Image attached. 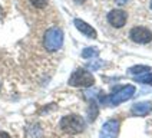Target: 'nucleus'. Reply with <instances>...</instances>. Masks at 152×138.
I'll use <instances>...</instances> for the list:
<instances>
[{"mask_svg": "<svg viewBox=\"0 0 152 138\" xmlns=\"http://www.w3.org/2000/svg\"><path fill=\"white\" fill-rule=\"evenodd\" d=\"M60 128L68 134H79L85 129V120L77 114H70L60 120Z\"/></svg>", "mask_w": 152, "mask_h": 138, "instance_id": "2", "label": "nucleus"}, {"mask_svg": "<svg viewBox=\"0 0 152 138\" xmlns=\"http://www.w3.org/2000/svg\"><path fill=\"white\" fill-rule=\"evenodd\" d=\"M152 111V104L151 102H138L132 106V112L135 115H139V117H144V115H148L149 112Z\"/></svg>", "mask_w": 152, "mask_h": 138, "instance_id": "9", "label": "nucleus"}, {"mask_svg": "<svg viewBox=\"0 0 152 138\" xmlns=\"http://www.w3.org/2000/svg\"><path fill=\"white\" fill-rule=\"evenodd\" d=\"M135 94V86L132 85H125L122 88H119L118 91H115L112 95H109L108 98H103V101H106L110 105H118V104L128 101L129 98H132Z\"/></svg>", "mask_w": 152, "mask_h": 138, "instance_id": "4", "label": "nucleus"}, {"mask_svg": "<svg viewBox=\"0 0 152 138\" xmlns=\"http://www.w3.org/2000/svg\"><path fill=\"white\" fill-rule=\"evenodd\" d=\"M138 81L142 82V84H148V85L152 86V73H148V75H144V76H139Z\"/></svg>", "mask_w": 152, "mask_h": 138, "instance_id": "14", "label": "nucleus"}, {"mask_svg": "<svg viewBox=\"0 0 152 138\" xmlns=\"http://www.w3.org/2000/svg\"><path fill=\"white\" fill-rule=\"evenodd\" d=\"M0 138H10L7 132H4V131H0Z\"/></svg>", "mask_w": 152, "mask_h": 138, "instance_id": "15", "label": "nucleus"}, {"mask_svg": "<svg viewBox=\"0 0 152 138\" xmlns=\"http://www.w3.org/2000/svg\"><path fill=\"white\" fill-rule=\"evenodd\" d=\"M63 45V32L59 27H50L45 32L43 36V46L49 52L59 51Z\"/></svg>", "mask_w": 152, "mask_h": 138, "instance_id": "1", "label": "nucleus"}, {"mask_svg": "<svg viewBox=\"0 0 152 138\" xmlns=\"http://www.w3.org/2000/svg\"><path fill=\"white\" fill-rule=\"evenodd\" d=\"M149 6H151V9H152V0H151V4H149Z\"/></svg>", "mask_w": 152, "mask_h": 138, "instance_id": "18", "label": "nucleus"}, {"mask_svg": "<svg viewBox=\"0 0 152 138\" xmlns=\"http://www.w3.org/2000/svg\"><path fill=\"white\" fill-rule=\"evenodd\" d=\"M76 1H77V3H80V4H82V3H85V1H86V0H76Z\"/></svg>", "mask_w": 152, "mask_h": 138, "instance_id": "17", "label": "nucleus"}, {"mask_svg": "<svg viewBox=\"0 0 152 138\" xmlns=\"http://www.w3.org/2000/svg\"><path fill=\"white\" fill-rule=\"evenodd\" d=\"M96 115H98V106H96V104L91 102V108H89V120L93 121L95 118H96Z\"/></svg>", "mask_w": 152, "mask_h": 138, "instance_id": "12", "label": "nucleus"}, {"mask_svg": "<svg viewBox=\"0 0 152 138\" xmlns=\"http://www.w3.org/2000/svg\"><path fill=\"white\" fill-rule=\"evenodd\" d=\"M106 20L112 27L121 29L128 23V12L124 9H112L106 16Z\"/></svg>", "mask_w": 152, "mask_h": 138, "instance_id": "6", "label": "nucleus"}, {"mask_svg": "<svg viewBox=\"0 0 152 138\" xmlns=\"http://www.w3.org/2000/svg\"><path fill=\"white\" fill-rule=\"evenodd\" d=\"M95 84V78L93 75L86 70V69H76L75 72L69 78V85L70 86H77V88H89Z\"/></svg>", "mask_w": 152, "mask_h": 138, "instance_id": "3", "label": "nucleus"}, {"mask_svg": "<svg viewBox=\"0 0 152 138\" xmlns=\"http://www.w3.org/2000/svg\"><path fill=\"white\" fill-rule=\"evenodd\" d=\"M129 0H115V3L116 4H119V6H122V4H125V3H128Z\"/></svg>", "mask_w": 152, "mask_h": 138, "instance_id": "16", "label": "nucleus"}, {"mask_svg": "<svg viewBox=\"0 0 152 138\" xmlns=\"http://www.w3.org/2000/svg\"><path fill=\"white\" fill-rule=\"evenodd\" d=\"M129 37L132 42L139 43V45H146V43L152 42V32L146 26H135L131 29Z\"/></svg>", "mask_w": 152, "mask_h": 138, "instance_id": "5", "label": "nucleus"}, {"mask_svg": "<svg viewBox=\"0 0 152 138\" xmlns=\"http://www.w3.org/2000/svg\"><path fill=\"white\" fill-rule=\"evenodd\" d=\"M121 122L118 120H109L103 124L101 129V138H116L119 134Z\"/></svg>", "mask_w": 152, "mask_h": 138, "instance_id": "7", "label": "nucleus"}, {"mask_svg": "<svg viewBox=\"0 0 152 138\" xmlns=\"http://www.w3.org/2000/svg\"><path fill=\"white\" fill-rule=\"evenodd\" d=\"M149 66H144V65H136L134 68L129 69V72L131 73H134V75H139V73H144V72H148L149 70Z\"/></svg>", "mask_w": 152, "mask_h": 138, "instance_id": "10", "label": "nucleus"}, {"mask_svg": "<svg viewBox=\"0 0 152 138\" xmlns=\"http://www.w3.org/2000/svg\"><path fill=\"white\" fill-rule=\"evenodd\" d=\"M48 1H49V0H30V3H32L36 9L46 7V6H48Z\"/></svg>", "mask_w": 152, "mask_h": 138, "instance_id": "13", "label": "nucleus"}, {"mask_svg": "<svg viewBox=\"0 0 152 138\" xmlns=\"http://www.w3.org/2000/svg\"><path fill=\"white\" fill-rule=\"evenodd\" d=\"M73 23H75L76 29L80 32L82 34H85L86 37H91V39H96V30L93 29L91 25H88L86 22H83L82 19H75L73 20Z\"/></svg>", "mask_w": 152, "mask_h": 138, "instance_id": "8", "label": "nucleus"}, {"mask_svg": "<svg viewBox=\"0 0 152 138\" xmlns=\"http://www.w3.org/2000/svg\"><path fill=\"white\" fill-rule=\"evenodd\" d=\"M98 53L99 52L96 51V49H93V48H86V49H83V52H82V58H96L98 56Z\"/></svg>", "mask_w": 152, "mask_h": 138, "instance_id": "11", "label": "nucleus"}]
</instances>
